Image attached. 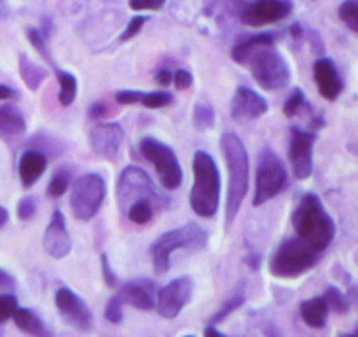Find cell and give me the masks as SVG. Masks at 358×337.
Returning <instances> with one entry per match:
<instances>
[{"label": "cell", "instance_id": "cell-1", "mask_svg": "<svg viewBox=\"0 0 358 337\" xmlns=\"http://www.w3.org/2000/svg\"><path fill=\"white\" fill-rule=\"evenodd\" d=\"M292 226L297 238L303 240L313 252H324L336 236L332 217L317 194H304L292 213Z\"/></svg>", "mask_w": 358, "mask_h": 337}, {"label": "cell", "instance_id": "cell-2", "mask_svg": "<svg viewBox=\"0 0 358 337\" xmlns=\"http://www.w3.org/2000/svg\"><path fill=\"white\" fill-rule=\"evenodd\" d=\"M220 149L229 173L226 203V227L229 229L231 224L236 220L241 203L248 191V154L243 142L234 133H224L220 138Z\"/></svg>", "mask_w": 358, "mask_h": 337}, {"label": "cell", "instance_id": "cell-3", "mask_svg": "<svg viewBox=\"0 0 358 337\" xmlns=\"http://www.w3.org/2000/svg\"><path fill=\"white\" fill-rule=\"evenodd\" d=\"M194 185L189 194L192 212L203 219H210L219 210L220 175L215 161L205 150H198L192 159Z\"/></svg>", "mask_w": 358, "mask_h": 337}, {"label": "cell", "instance_id": "cell-4", "mask_svg": "<svg viewBox=\"0 0 358 337\" xmlns=\"http://www.w3.org/2000/svg\"><path fill=\"white\" fill-rule=\"evenodd\" d=\"M208 236L205 231L196 222L187 224L178 229L168 231L163 236L157 238L150 247V255H152V266L156 275H164L170 269V259L175 250H187L198 252L205 248Z\"/></svg>", "mask_w": 358, "mask_h": 337}, {"label": "cell", "instance_id": "cell-5", "mask_svg": "<svg viewBox=\"0 0 358 337\" xmlns=\"http://www.w3.org/2000/svg\"><path fill=\"white\" fill-rule=\"evenodd\" d=\"M117 198L122 208H128L136 201H147L154 210L166 208L170 205V198L164 196L154 185L149 175L136 166H128L122 170L117 180Z\"/></svg>", "mask_w": 358, "mask_h": 337}, {"label": "cell", "instance_id": "cell-6", "mask_svg": "<svg viewBox=\"0 0 358 337\" xmlns=\"http://www.w3.org/2000/svg\"><path fill=\"white\" fill-rule=\"evenodd\" d=\"M245 65H248L254 80L264 91L282 89L290 80L289 63L271 45L255 49Z\"/></svg>", "mask_w": 358, "mask_h": 337}, {"label": "cell", "instance_id": "cell-7", "mask_svg": "<svg viewBox=\"0 0 358 337\" xmlns=\"http://www.w3.org/2000/svg\"><path fill=\"white\" fill-rule=\"evenodd\" d=\"M317 252L311 250L299 238H289L275 252L269 271L276 278H297L317 264Z\"/></svg>", "mask_w": 358, "mask_h": 337}, {"label": "cell", "instance_id": "cell-8", "mask_svg": "<svg viewBox=\"0 0 358 337\" xmlns=\"http://www.w3.org/2000/svg\"><path fill=\"white\" fill-rule=\"evenodd\" d=\"M105 198V180L98 173H86L76 178L70 191V208L77 220L93 219Z\"/></svg>", "mask_w": 358, "mask_h": 337}, {"label": "cell", "instance_id": "cell-9", "mask_svg": "<svg viewBox=\"0 0 358 337\" xmlns=\"http://www.w3.org/2000/svg\"><path fill=\"white\" fill-rule=\"evenodd\" d=\"M140 152L147 161L154 164L164 189L175 191V189L180 187L184 171H182L177 154L171 150V147L152 138V136H147L140 142Z\"/></svg>", "mask_w": 358, "mask_h": 337}, {"label": "cell", "instance_id": "cell-10", "mask_svg": "<svg viewBox=\"0 0 358 337\" xmlns=\"http://www.w3.org/2000/svg\"><path fill=\"white\" fill-rule=\"evenodd\" d=\"M287 182V171L282 161L273 150L264 149L259 156L257 173H255L254 206H261L275 198Z\"/></svg>", "mask_w": 358, "mask_h": 337}, {"label": "cell", "instance_id": "cell-11", "mask_svg": "<svg viewBox=\"0 0 358 337\" xmlns=\"http://www.w3.org/2000/svg\"><path fill=\"white\" fill-rule=\"evenodd\" d=\"M292 13L290 0H254L241 10V23L252 28L268 27L285 20Z\"/></svg>", "mask_w": 358, "mask_h": 337}, {"label": "cell", "instance_id": "cell-12", "mask_svg": "<svg viewBox=\"0 0 358 337\" xmlns=\"http://www.w3.org/2000/svg\"><path fill=\"white\" fill-rule=\"evenodd\" d=\"M313 133L303 131L299 128L290 129L289 159L292 173L297 180H306L313 173Z\"/></svg>", "mask_w": 358, "mask_h": 337}, {"label": "cell", "instance_id": "cell-13", "mask_svg": "<svg viewBox=\"0 0 358 337\" xmlns=\"http://www.w3.org/2000/svg\"><path fill=\"white\" fill-rule=\"evenodd\" d=\"M192 296V280L189 276H180L168 283L166 287L157 294V313L166 320H173L178 317L185 304L189 303Z\"/></svg>", "mask_w": 358, "mask_h": 337}, {"label": "cell", "instance_id": "cell-14", "mask_svg": "<svg viewBox=\"0 0 358 337\" xmlns=\"http://www.w3.org/2000/svg\"><path fill=\"white\" fill-rule=\"evenodd\" d=\"M56 308L59 310L62 317L69 322L72 327H76L77 331H90L93 327V315H91L87 304L77 296L73 290L62 287V289L56 292Z\"/></svg>", "mask_w": 358, "mask_h": 337}, {"label": "cell", "instance_id": "cell-15", "mask_svg": "<svg viewBox=\"0 0 358 337\" xmlns=\"http://www.w3.org/2000/svg\"><path fill=\"white\" fill-rule=\"evenodd\" d=\"M124 140V129L117 122H101L90 133V147L93 154L107 161H115Z\"/></svg>", "mask_w": 358, "mask_h": 337}, {"label": "cell", "instance_id": "cell-16", "mask_svg": "<svg viewBox=\"0 0 358 337\" xmlns=\"http://www.w3.org/2000/svg\"><path fill=\"white\" fill-rule=\"evenodd\" d=\"M42 243H44L45 254L55 259V261H62L72 250V240H70V234L66 231L65 217L58 210L52 213L51 224L45 229Z\"/></svg>", "mask_w": 358, "mask_h": 337}, {"label": "cell", "instance_id": "cell-17", "mask_svg": "<svg viewBox=\"0 0 358 337\" xmlns=\"http://www.w3.org/2000/svg\"><path fill=\"white\" fill-rule=\"evenodd\" d=\"M268 112V101L264 96L255 93L247 86H240L234 93L231 101V115L236 121H248V119H259Z\"/></svg>", "mask_w": 358, "mask_h": 337}, {"label": "cell", "instance_id": "cell-18", "mask_svg": "<svg viewBox=\"0 0 358 337\" xmlns=\"http://www.w3.org/2000/svg\"><path fill=\"white\" fill-rule=\"evenodd\" d=\"M313 77L322 96L329 101H334L343 91V80L338 69L329 58H320L313 65Z\"/></svg>", "mask_w": 358, "mask_h": 337}, {"label": "cell", "instance_id": "cell-19", "mask_svg": "<svg viewBox=\"0 0 358 337\" xmlns=\"http://www.w3.org/2000/svg\"><path fill=\"white\" fill-rule=\"evenodd\" d=\"M154 294H156V287H154V283L145 278H138V280H131V282L124 283L121 292H119L117 296L121 297L122 303L131 304V306H135L136 310L149 311L156 306Z\"/></svg>", "mask_w": 358, "mask_h": 337}, {"label": "cell", "instance_id": "cell-20", "mask_svg": "<svg viewBox=\"0 0 358 337\" xmlns=\"http://www.w3.org/2000/svg\"><path fill=\"white\" fill-rule=\"evenodd\" d=\"M45 166H48V159H45V156L42 152L34 149L23 152V156L20 159V178L23 187L30 189L42 177V173L45 171Z\"/></svg>", "mask_w": 358, "mask_h": 337}, {"label": "cell", "instance_id": "cell-21", "mask_svg": "<svg viewBox=\"0 0 358 337\" xmlns=\"http://www.w3.org/2000/svg\"><path fill=\"white\" fill-rule=\"evenodd\" d=\"M301 317L311 329H324L327 324L329 308L324 297H313L301 304Z\"/></svg>", "mask_w": 358, "mask_h": 337}, {"label": "cell", "instance_id": "cell-22", "mask_svg": "<svg viewBox=\"0 0 358 337\" xmlns=\"http://www.w3.org/2000/svg\"><path fill=\"white\" fill-rule=\"evenodd\" d=\"M273 44H275V35L271 34L252 35V37H248L247 41L238 42V44L234 45L233 51H231V58H233L236 63H240V65H245L248 56H250L255 49L266 48V45H273Z\"/></svg>", "mask_w": 358, "mask_h": 337}, {"label": "cell", "instance_id": "cell-23", "mask_svg": "<svg viewBox=\"0 0 358 337\" xmlns=\"http://www.w3.org/2000/svg\"><path fill=\"white\" fill-rule=\"evenodd\" d=\"M13 320L16 324V327L20 331L27 332V334L34 336V337H52L51 332L48 331V327L44 325V322L30 310H20L17 308L16 313L13 315Z\"/></svg>", "mask_w": 358, "mask_h": 337}, {"label": "cell", "instance_id": "cell-24", "mask_svg": "<svg viewBox=\"0 0 358 337\" xmlns=\"http://www.w3.org/2000/svg\"><path fill=\"white\" fill-rule=\"evenodd\" d=\"M24 131H27V124H24L23 114L10 105L0 107V135L20 136Z\"/></svg>", "mask_w": 358, "mask_h": 337}, {"label": "cell", "instance_id": "cell-25", "mask_svg": "<svg viewBox=\"0 0 358 337\" xmlns=\"http://www.w3.org/2000/svg\"><path fill=\"white\" fill-rule=\"evenodd\" d=\"M20 76L24 80L30 91H37L41 87L42 80L48 77V70L38 66L37 63L31 62L27 55L20 56Z\"/></svg>", "mask_w": 358, "mask_h": 337}, {"label": "cell", "instance_id": "cell-26", "mask_svg": "<svg viewBox=\"0 0 358 337\" xmlns=\"http://www.w3.org/2000/svg\"><path fill=\"white\" fill-rule=\"evenodd\" d=\"M56 77H58V84H59V103L63 107H69V105L73 103L77 94V79L72 76V73L65 72V70H58L56 69Z\"/></svg>", "mask_w": 358, "mask_h": 337}, {"label": "cell", "instance_id": "cell-27", "mask_svg": "<svg viewBox=\"0 0 358 337\" xmlns=\"http://www.w3.org/2000/svg\"><path fill=\"white\" fill-rule=\"evenodd\" d=\"M192 121H194L196 129L199 131H206V129L213 128V122H215V112L213 107L206 101H199L196 103L194 112H192Z\"/></svg>", "mask_w": 358, "mask_h": 337}, {"label": "cell", "instance_id": "cell-28", "mask_svg": "<svg viewBox=\"0 0 358 337\" xmlns=\"http://www.w3.org/2000/svg\"><path fill=\"white\" fill-rule=\"evenodd\" d=\"M70 178H72V170H70V168H59V170L52 175L51 182H49L48 185L49 198H62L66 192V189H69Z\"/></svg>", "mask_w": 358, "mask_h": 337}, {"label": "cell", "instance_id": "cell-29", "mask_svg": "<svg viewBox=\"0 0 358 337\" xmlns=\"http://www.w3.org/2000/svg\"><path fill=\"white\" fill-rule=\"evenodd\" d=\"M128 219L131 220L133 224H138V226H143V224H149L152 220L154 208L150 203L147 201H136L133 203L131 206H128V212H126Z\"/></svg>", "mask_w": 358, "mask_h": 337}, {"label": "cell", "instance_id": "cell-30", "mask_svg": "<svg viewBox=\"0 0 358 337\" xmlns=\"http://www.w3.org/2000/svg\"><path fill=\"white\" fill-rule=\"evenodd\" d=\"M339 20L352 31H358V0H345L339 6Z\"/></svg>", "mask_w": 358, "mask_h": 337}, {"label": "cell", "instance_id": "cell-31", "mask_svg": "<svg viewBox=\"0 0 358 337\" xmlns=\"http://www.w3.org/2000/svg\"><path fill=\"white\" fill-rule=\"evenodd\" d=\"M324 301L327 303L329 310L336 311V313H346V311L350 310V303L348 299H346V296L341 290L334 289V287H329V289L325 290Z\"/></svg>", "mask_w": 358, "mask_h": 337}, {"label": "cell", "instance_id": "cell-32", "mask_svg": "<svg viewBox=\"0 0 358 337\" xmlns=\"http://www.w3.org/2000/svg\"><path fill=\"white\" fill-rule=\"evenodd\" d=\"M304 103H306L304 91L299 89V87H296V89L292 91V94L289 96V100L285 101V105H283V114H285L287 117H294V115L304 107Z\"/></svg>", "mask_w": 358, "mask_h": 337}, {"label": "cell", "instance_id": "cell-33", "mask_svg": "<svg viewBox=\"0 0 358 337\" xmlns=\"http://www.w3.org/2000/svg\"><path fill=\"white\" fill-rule=\"evenodd\" d=\"M173 101L170 93H163V91H156V93H143L142 101L140 103L145 105L147 108H163Z\"/></svg>", "mask_w": 358, "mask_h": 337}, {"label": "cell", "instance_id": "cell-34", "mask_svg": "<svg viewBox=\"0 0 358 337\" xmlns=\"http://www.w3.org/2000/svg\"><path fill=\"white\" fill-rule=\"evenodd\" d=\"M17 310V299L10 294H2L0 296V324L13 318V315Z\"/></svg>", "mask_w": 358, "mask_h": 337}, {"label": "cell", "instance_id": "cell-35", "mask_svg": "<svg viewBox=\"0 0 358 337\" xmlns=\"http://www.w3.org/2000/svg\"><path fill=\"white\" fill-rule=\"evenodd\" d=\"M27 35H28V41H30V44L34 45L35 51H37L42 58H45L49 63H51L48 48H45V38H44V35L41 34V30H37V28H28Z\"/></svg>", "mask_w": 358, "mask_h": 337}, {"label": "cell", "instance_id": "cell-36", "mask_svg": "<svg viewBox=\"0 0 358 337\" xmlns=\"http://www.w3.org/2000/svg\"><path fill=\"white\" fill-rule=\"evenodd\" d=\"M243 296H234L233 299H229L227 301L226 304H224L222 308H220L219 311H217L215 315H213V318H212V324H220V322L222 320H226V317H229L231 313H233L234 310H238V308L241 306V304H243Z\"/></svg>", "mask_w": 358, "mask_h": 337}, {"label": "cell", "instance_id": "cell-37", "mask_svg": "<svg viewBox=\"0 0 358 337\" xmlns=\"http://www.w3.org/2000/svg\"><path fill=\"white\" fill-rule=\"evenodd\" d=\"M122 301L119 296H114L110 301H108L107 308H105V317H107L108 322L112 324H121L122 320Z\"/></svg>", "mask_w": 358, "mask_h": 337}, {"label": "cell", "instance_id": "cell-38", "mask_svg": "<svg viewBox=\"0 0 358 337\" xmlns=\"http://www.w3.org/2000/svg\"><path fill=\"white\" fill-rule=\"evenodd\" d=\"M145 21H147V16H133L131 20H129V23H128V27H126V30L122 31L121 41L124 42V41H129V38L135 37V35L138 34L140 30H142V27H143V24H145Z\"/></svg>", "mask_w": 358, "mask_h": 337}, {"label": "cell", "instance_id": "cell-39", "mask_svg": "<svg viewBox=\"0 0 358 337\" xmlns=\"http://www.w3.org/2000/svg\"><path fill=\"white\" fill-rule=\"evenodd\" d=\"M35 210H37V205H35L34 198H30V196H27V198L17 203V217H20V220L31 219L35 215Z\"/></svg>", "mask_w": 358, "mask_h": 337}, {"label": "cell", "instance_id": "cell-40", "mask_svg": "<svg viewBox=\"0 0 358 337\" xmlns=\"http://www.w3.org/2000/svg\"><path fill=\"white\" fill-rule=\"evenodd\" d=\"M166 0H129V7L133 10H159Z\"/></svg>", "mask_w": 358, "mask_h": 337}, {"label": "cell", "instance_id": "cell-41", "mask_svg": "<svg viewBox=\"0 0 358 337\" xmlns=\"http://www.w3.org/2000/svg\"><path fill=\"white\" fill-rule=\"evenodd\" d=\"M101 273H103V282L107 283V287L115 289L117 287V276H115L114 269H112L110 262H108L107 254H101Z\"/></svg>", "mask_w": 358, "mask_h": 337}, {"label": "cell", "instance_id": "cell-42", "mask_svg": "<svg viewBox=\"0 0 358 337\" xmlns=\"http://www.w3.org/2000/svg\"><path fill=\"white\" fill-rule=\"evenodd\" d=\"M142 96H143L142 91L124 89V91H119V93L115 94V100H117V103L121 105H135L142 101Z\"/></svg>", "mask_w": 358, "mask_h": 337}, {"label": "cell", "instance_id": "cell-43", "mask_svg": "<svg viewBox=\"0 0 358 337\" xmlns=\"http://www.w3.org/2000/svg\"><path fill=\"white\" fill-rule=\"evenodd\" d=\"M173 84L177 89L184 91L187 89V87L192 86V76L187 72V70H177V72L173 73Z\"/></svg>", "mask_w": 358, "mask_h": 337}, {"label": "cell", "instance_id": "cell-44", "mask_svg": "<svg viewBox=\"0 0 358 337\" xmlns=\"http://www.w3.org/2000/svg\"><path fill=\"white\" fill-rule=\"evenodd\" d=\"M171 80H173V76H171L168 70H159V72L156 73V83L159 84V86H170Z\"/></svg>", "mask_w": 358, "mask_h": 337}, {"label": "cell", "instance_id": "cell-45", "mask_svg": "<svg viewBox=\"0 0 358 337\" xmlns=\"http://www.w3.org/2000/svg\"><path fill=\"white\" fill-rule=\"evenodd\" d=\"M14 98H17V91L0 84V100H14Z\"/></svg>", "mask_w": 358, "mask_h": 337}, {"label": "cell", "instance_id": "cell-46", "mask_svg": "<svg viewBox=\"0 0 358 337\" xmlns=\"http://www.w3.org/2000/svg\"><path fill=\"white\" fill-rule=\"evenodd\" d=\"M105 112H107V107H105V105L94 103L93 107H91L90 115H91V117H94V119H100V117H103Z\"/></svg>", "mask_w": 358, "mask_h": 337}, {"label": "cell", "instance_id": "cell-47", "mask_svg": "<svg viewBox=\"0 0 358 337\" xmlns=\"http://www.w3.org/2000/svg\"><path fill=\"white\" fill-rule=\"evenodd\" d=\"M14 287V280L7 275L6 271L0 269V289H13Z\"/></svg>", "mask_w": 358, "mask_h": 337}, {"label": "cell", "instance_id": "cell-48", "mask_svg": "<svg viewBox=\"0 0 358 337\" xmlns=\"http://www.w3.org/2000/svg\"><path fill=\"white\" fill-rule=\"evenodd\" d=\"M289 34L292 35L294 38H301V37H303V27H301L299 23H294L292 27L289 28Z\"/></svg>", "mask_w": 358, "mask_h": 337}, {"label": "cell", "instance_id": "cell-49", "mask_svg": "<svg viewBox=\"0 0 358 337\" xmlns=\"http://www.w3.org/2000/svg\"><path fill=\"white\" fill-rule=\"evenodd\" d=\"M7 220H9V213H7V210L3 208L2 205H0V229H2V227L6 226Z\"/></svg>", "mask_w": 358, "mask_h": 337}, {"label": "cell", "instance_id": "cell-50", "mask_svg": "<svg viewBox=\"0 0 358 337\" xmlns=\"http://www.w3.org/2000/svg\"><path fill=\"white\" fill-rule=\"evenodd\" d=\"M205 337H227V336H224L222 332H219V331H217V329L206 327L205 329Z\"/></svg>", "mask_w": 358, "mask_h": 337}, {"label": "cell", "instance_id": "cell-51", "mask_svg": "<svg viewBox=\"0 0 358 337\" xmlns=\"http://www.w3.org/2000/svg\"><path fill=\"white\" fill-rule=\"evenodd\" d=\"M259 261H261V257H259V255H252V257L247 259V264L250 266L252 269H257L259 268Z\"/></svg>", "mask_w": 358, "mask_h": 337}, {"label": "cell", "instance_id": "cell-52", "mask_svg": "<svg viewBox=\"0 0 358 337\" xmlns=\"http://www.w3.org/2000/svg\"><path fill=\"white\" fill-rule=\"evenodd\" d=\"M6 16V7L2 6V3H0V17H3Z\"/></svg>", "mask_w": 358, "mask_h": 337}, {"label": "cell", "instance_id": "cell-53", "mask_svg": "<svg viewBox=\"0 0 358 337\" xmlns=\"http://www.w3.org/2000/svg\"><path fill=\"white\" fill-rule=\"evenodd\" d=\"M341 337H357V334H345V336H341Z\"/></svg>", "mask_w": 358, "mask_h": 337}, {"label": "cell", "instance_id": "cell-54", "mask_svg": "<svg viewBox=\"0 0 358 337\" xmlns=\"http://www.w3.org/2000/svg\"><path fill=\"white\" fill-rule=\"evenodd\" d=\"M187 337H191V336H187Z\"/></svg>", "mask_w": 358, "mask_h": 337}]
</instances>
